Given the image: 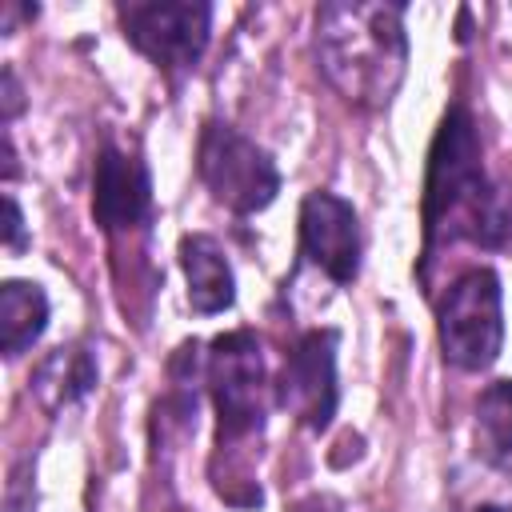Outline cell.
<instances>
[{
    "instance_id": "1",
    "label": "cell",
    "mask_w": 512,
    "mask_h": 512,
    "mask_svg": "<svg viewBox=\"0 0 512 512\" xmlns=\"http://www.w3.org/2000/svg\"><path fill=\"white\" fill-rule=\"evenodd\" d=\"M512 232V212L492 188L480 156V132L464 104H452L428 148L424 176V256L440 244H480L500 248Z\"/></svg>"
},
{
    "instance_id": "2",
    "label": "cell",
    "mask_w": 512,
    "mask_h": 512,
    "mask_svg": "<svg viewBox=\"0 0 512 512\" xmlns=\"http://www.w3.org/2000/svg\"><path fill=\"white\" fill-rule=\"evenodd\" d=\"M316 60L356 108H388L408 68L404 4L332 0L316 8Z\"/></svg>"
},
{
    "instance_id": "3",
    "label": "cell",
    "mask_w": 512,
    "mask_h": 512,
    "mask_svg": "<svg viewBox=\"0 0 512 512\" xmlns=\"http://www.w3.org/2000/svg\"><path fill=\"white\" fill-rule=\"evenodd\" d=\"M196 168H200L204 188L236 216L264 212L280 192V172L272 156L224 120L204 124L200 144H196Z\"/></svg>"
},
{
    "instance_id": "4",
    "label": "cell",
    "mask_w": 512,
    "mask_h": 512,
    "mask_svg": "<svg viewBox=\"0 0 512 512\" xmlns=\"http://www.w3.org/2000/svg\"><path fill=\"white\" fill-rule=\"evenodd\" d=\"M504 344V296L492 268L460 272L440 300L444 360L464 372H484Z\"/></svg>"
},
{
    "instance_id": "5",
    "label": "cell",
    "mask_w": 512,
    "mask_h": 512,
    "mask_svg": "<svg viewBox=\"0 0 512 512\" xmlns=\"http://www.w3.org/2000/svg\"><path fill=\"white\" fill-rule=\"evenodd\" d=\"M208 388L220 420V448L260 432L264 424V352L256 332L236 328L212 340L208 352Z\"/></svg>"
},
{
    "instance_id": "6",
    "label": "cell",
    "mask_w": 512,
    "mask_h": 512,
    "mask_svg": "<svg viewBox=\"0 0 512 512\" xmlns=\"http://www.w3.org/2000/svg\"><path fill=\"white\" fill-rule=\"evenodd\" d=\"M124 36L168 76H184L200 64L212 32V8L200 0H148L120 4Z\"/></svg>"
},
{
    "instance_id": "7",
    "label": "cell",
    "mask_w": 512,
    "mask_h": 512,
    "mask_svg": "<svg viewBox=\"0 0 512 512\" xmlns=\"http://www.w3.org/2000/svg\"><path fill=\"white\" fill-rule=\"evenodd\" d=\"M336 328H312L296 340V348L284 360L280 384H276V400L280 408H288L304 428L324 432L336 416Z\"/></svg>"
},
{
    "instance_id": "8",
    "label": "cell",
    "mask_w": 512,
    "mask_h": 512,
    "mask_svg": "<svg viewBox=\"0 0 512 512\" xmlns=\"http://www.w3.org/2000/svg\"><path fill=\"white\" fill-rule=\"evenodd\" d=\"M300 248L332 284H352L360 272L356 208L336 192H308L300 204Z\"/></svg>"
},
{
    "instance_id": "9",
    "label": "cell",
    "mask_w": 512,
    "mask_h": 512,
    "mask_svg": "<svg viewBox=\"0 0 512 512\" xmlns=\"http://www.w3.org/2000/svg\"><path fill=\"white\" fill-rule=\"evenodd\" d=\"M92 216L104 232H132L152 220V176L140 156L104 144L92 172Z\"/></svg>"
},
{
    "instance_id": "10",
    "label": "cell",
    "mask_w": 512,
    "mask_h": 512,
    "mask_svg": "<svg viewBox=\"0 0 512 512\" xmlns=\"http://www.w3.org/2000/svg\"><path fill=\"white\" fill-rule=\"evenodd\" d=\"M180 268L188 276V304H192V312L212 316V312L232 308L236 276H232V264H228L224 248L212 236H204V232L184 236L180 240Z\"/></svg>"
},
{
    "instance_id": "11",
    "label": "cell",
    "mask_w": 512,
    "mask_h": 512,
    "mask_svg": "<svg viewBox=\"0 0 512 512\" xmlns=\"http://www.w3.org/2000/svg\"><path fill=\"white\" fill-rule=\"evenodd\" d=\"M92 388H96V360L84 344L48 352L40 360V368L32 372V392L48 412H60V408L84 400Z\"/></svg>"
},
{
    "instance_id": "12",
    "label": "cell",
    "mask_w": 512,
    "mask_h": 512,
    "mask_svg": "<svg viewBox=\"0 0 512 512\" xmlns=\"http://www.w3.org/2000/svg\"><path fill=\"white\" fill-rule=\"evenodd\" d=\"M48 324V296L32 280H4L0 288V336L4 356L28 352Z\"/></svg>"
},
{
    "instance_id": "13",
    "label": "cell",
    "mask_w": 512,
    "mask_h": 512,
    "mask_svg": "<svg viewBox=\"0 0 512 512\" xmlns=\"http://www.w3.org/2000/svg\"><path fill=\"white\" fill-rule=\"evenodd\" d=\"M452 512H512V472L484 460L452 476Z\"/></svg>"
},
{
    "instance_id": "14",
    "label": "cell",
    "mask_w": 512,
    "mask_h": 512,
    "mask_svg": "<svg viewBox=\"0 0 512 512\" xmlns=\"http://www.w3.org/2000/svg\"><path fill=\"white\" fill-rule=\"evenodd\" d=\"M476 448L484 460L512 456V380H496L476 400Z\"/></svg>"
},
{
    "instance_id": "15",
    "label": "cell",
    "mask_w": 512,
    "mask_h": 512,
    "mask_svg": "<svg viewBox=\"0 0 512 512\" xmlns=\"http://www.w3.org/2000/svg\"><path fill=\"white\" fill-rule=\"evenodd\" d=\"M4 212H8V224H4V240L12 252H20L28 240H24V216H20V204L16 196H4Z\"/></svg>"
},
{
    "instance_id": "16",
    "label": "cell",
    "mask_w": 512,
    "mask_h": 512,
    "mask_svg": "<svg viewBox=\"0 0 512 512\" xmlns=\"http://www.w3.org/2000/svg\"><path fill=\"white\" fill-rule=\"evenodd\" d=\"M4 120H12L16 116V108H20V88H16V76H12V68H4Z\"/></svg>"
},
{
    "instance_id": "17",
    "label": "cell",
    "mask_w": 512,
    "mask_h": 512,
    "mask_svg": "<svg viewBox=\"0 0 512 512\" xmlns=\"http://www.w3.org/2000/svg\"><path fill=\"white\" fill-rule=\"evenodd\" d=\"M292 512H340L332 500H324V496H312V500H304V504H296Z\"/></svg>"
}]
</instances>
